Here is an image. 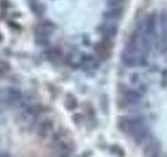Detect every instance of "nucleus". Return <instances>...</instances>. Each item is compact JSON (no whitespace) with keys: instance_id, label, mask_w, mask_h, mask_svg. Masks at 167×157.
<instances>
[{"instance_id":"13","label":"nucleus","mask_w":167,"mask_h":157,"mask_svg":"<svg viewBox=\"0 0 167 157\" xmlns=\"http://www.w3.org/2000/svg\"><path fill=\"white\" fill-rule=\"evenodd\" d=\"M72 121L74 124L76 125H80L82 122L84 121V117H83V114L82 113H75V114H73L72 116Z\"/></svg>"},{"instance_id":"7","label":"nucleus","mask_w":167,"mask_h":157,"mask_svg":"<svg viewBox=\"0 0 167 157\" xmlns=\"http://www.w3.org/2000/svg\"><path fill=\"white\" fill-rule=\"evenodd\" d=\"M78 106V102L77 99L75 98L72 94H68L66 98V101H65V107H66L67 110L69 111H73L77 108Z\"/></svg>"},{"instance_id":"1","label":"nucleus","mask_w":167,"mask_h":157,"mask_svg":"<svg viewBox=\"0 0 167 157\" xmlns=\"http://www.w3.org/2000/svg\"><path fill=\"white\" fill-rule=\"evenodd\" d=\"M112 49H113V43L112 39L103 38L99 40L94 44V52L96 54V57L99 60L106 61L108 60L110 56L112 55Z\"/></svg>"},{"instance_id":"5","label":"nucleus","mask_w":167,"mask_h":157,"mask_svg":"<svg viewBox=\"0 0 167 157\" xmlns=\"http://www.w3.org/2000/svg\"><path fill=\"white\" fill-rule=\"evenodd\" d=\"M145 33L148 35L149 37H152V35L156 33L157 28V17L156 14L152 13L147 16V18L145 19Z\"/></svg>"},{"instance_id":"8","label":"nucleus","mask_w":167,"mask_h":157,"mask_svg":"<svg viewBox=\"0 0 167 157\" xmlns=\"http://www.w3.org/2000/svg\"><path fill=\"white\" fill-rule=\"evenodd\" d=\"M46 55H47L48 59L57 60V59H61L62 58L63 52H62L61 48H59V47H52V48H50V49L47 50Z\"/></svg>"},{"instance_id":"14","label":"nucleus","mask_w":167,"mask_h":157,"mask_svg":"<svg viewBox=\"0 0 167 157\" xmlns=\"http://www.w3.org/2000/svg\"><path fill=\"white\" fill-rule=\"evenodd\" d=\"M0 157H11V153L8 151H2L0 152Z\"/></svg>"},{"instance_id":"4","label":"nucleus","mask_w":167,"mask_h":157,"mask_svg":"<svg viewBox=\"0 0 167 157\" xmlns=\"http://www.w3.org/2000/svg\"><path fill=\"white\" fill-rule=\"evenodd\" d=\"M124 15V8L123 6H113V8H108L103 14V18L108 22H114L117 20L121 19Z\"/></svg>"},{"instance_id":"12","label":"nucleus","mask_w":167,"mask_h":157,"mask_svg":"<svg viewBox=\"0 0 167 157\" xmlns=\"http://www.w3.org/2000/svg\"><path fill=\"white\" fill-rule=\"evenodd\" d=\"M125 0H106V4L109 8L113 6H123Z\"/></svg>"},{"instance_id":"10","label":"nucleus","mask_w":167,"mask_h":157,"mask_svg":"<svg viewBox=\"0 0 167 157\" xmlns=\"http://www.w3.org/2000/svg\"><path fill=\"white\" fill-rule=\"evenodd\" d=\"M40 128L43 129V130H45V131H47V132H48V131L51 130V129L53 128V121H52V119H45L41 123Z\"/></svg>"},{"instance_id":"2","label":"nucleus","mask_w":167,"mask_h":157,"mask_svg":"<svg viewBox=\"0 0 167 157\" xmlns=\"http://www.w3.org/2000/svg\"><path fill=\"white\" fill-rule=\"evenodd\" d=\"M161 142L155 136H150L144 142L143 155L144 157H161Z\"/></svg>"},{"instance_id":"6","label":"nucleus","mask_w":167,"mask_h":157,"mask_svg":"<svg viewBox=\"0 0 167 157\" xmlns=\"http://www.w3.org/2000/svg\"><path fill=\"white\" fill-rule=\"evenodd\" d=\"M121 62L126 67H135V66L139 65L138 58L135 55L129 54V52H125V50L121 54Z\"/></svg>"},{"instance_id":"9","label":"nucleus","mask_w":167,"mask_h":157,"mask_svg":"<svg viewBox=\"0 0 167 157\" xmlns=\"http://www.w3.org/2000/svg\"><path fill=\"white\" fill-rule=\"evenodd\" d=\"M6 91H8V95L11 102H18L21 100L22 94H21L20 90H18L16 88H8Z\"/></svg>"},{"instance_id":"3","label":"nucleus","mask_w":167,"mask_h":157,"mask_svg":"<svg viewBox=\"0 0 167 157\" xmlns=\"http://www.w3.org/2000/svg\"><path fill=\"white\" fill-rule=\"evenodd\" d=\"M118 31H119L118 26L112 22L103 23L98 26V32L100 33L101 36L103 38L112 39V40L118 35Z\"/></svg>"},{"instance_id":"11","label":"nucleus","mask_w":167,"mask_h":157,"mask_svg":"<svg viewBox=\"0 0 167 157\" xmlns=\"http://www.w3.org/2000/svg\"><path fill=\"white\" fill-rule=\"evenodd\" d=\"M110 150H111L112 153L116 154V155H118L119 157H124V151H123V149H122L121 147L114 145V146H112L110 148Z\"/></svg>"}]
</instances>
